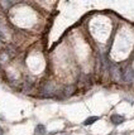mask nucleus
<instances>
[{
  "label": "nucleus",
  "mask_w": 134,
  "mask_h": 135,
  "mask_svg": "<svg viewBox=\"0 0 134 135\" xmlns=\"http://www.w3.org/2000/svg\"><path fill=\"white\" fill-rule=\"evenodd\" d=\"M110 120L113 121L114 125H118V124H122L123 121H124V118H123L122 115H113Z\"/></svg>",
  "instance_id": "1"
},
{
  "label": "nucleus",
  "mask_w": 134,
  "mask_h": 135,
  "mask_svg": "<svg viewBox=\"0 0 134 135\" xmlns=\"http://www.w3.org/2000/svg\"><path fill=\"white\" fill-rule=\"evenodd\" d=\"M98 120H99L98 116H91V118H87L85 121H84V125H91V124H94L95 121H98Z\"/></svg>",
  "instance_id": "2"
},
{
  "label": "nucleus",
  "mask_w": 134,
  "mask_h": 135,
  "mask_svg": "<svg viewBox=\"0 0 134 135\" xmlns=\"http://www.w3.org/2000/svg\"><path fill=\"white\" fill-rule=\"evenodd\" d=\"M35 133H37L38 135H44V133H46V128H44L43 125H37Z\"/></svg>",
  "instance_id": "3"
},
{
  "label": "nucleus",
  "mask_w": 134,
  "mask_h": 135,
  "mask_svg": "<svg viewBox=\"0 0 134 135\" xmlns=\"http://www.w3.org/2000/svg\"><path fill=\"white\" fill-rule=\"evenodd\" d=\"M3 134H4V131H3V129L0 128V135H3Z\"/></svg>",
  "instance_id": "4"
}]
</instances>
